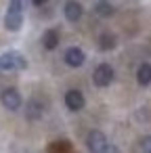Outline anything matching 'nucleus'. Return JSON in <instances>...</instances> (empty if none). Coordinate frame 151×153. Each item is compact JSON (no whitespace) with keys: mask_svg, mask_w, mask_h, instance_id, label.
Instances as JSON below:
<instances>
[{"mask_svg":"<svg viewBox=\"0 0 151 153\" xmlns=\"http://www.w3.org/2000/svg\"><path fill=\"white\" fill-rule=\"evenodd\" d=\"M23 25V0H11L4 15V27L9 32H19Z\"/></svg>","mask_w":151,"mask_h":153,"instance_id":"1","label":"nucleus"},{"mask_svg":"<svg viewBox=\"0 0 151 153\" xmlns=\"http://www.w3.org/2000/svg\"><path fill=\"white\" fill-rule=\"evenodd\" d=\"M25 67H28V59L17 51H9L0 55V69L2 71H23Z\"/></svg>","mask_w":151,"mask_h":153,"instance_id":"2","label":"nucleus"},{"mask_svg":"<svg viewBox=\"0 0 151 153\" xmlns=\"http://www.w3.org/2000/svg\"><path fill=\"white\" fill-rule=\"evenodd\" d=\"M113 76H115L113 67H111L109 63H101V65H97L94 71H92V82H94V86L105 88V86H109V84L113 82Z\"/></svg>","mask_w":151,"mask_h":153,"instance_id":"3","label":"nucleus"},{"mask_svg":"<svg viewBox=\"0 0 151 153\" xmlns=\"http://www.w3.org/2000/svg\"><path fill=\"white\" fill-rule=\"evenodd\" d=\"M0 103H2L9 111H17V109L21 107L23 99H21L19 90H15V88H7V90H2V94H0Z\"/></svg>","mask_w":151,"mask_h":153,"instance_id":"4","label":"nucleus"},{"mask_svg":"<svg viewBox=\"0 0 151 153\" xmlns=\"http://www.w3.org/2000/svg\"><path fill=\"white\" fill-rule=\"evenodd\" d=\"M86 147H88L90 153H101V151L107 147V136H105L101 130H92V132H88V136H86Z\"/></svg>","mask_w":151,"mask_h":153,"instance_id":"5","label":"nucleus"},{"mask_svg":"<svg viewBox=\"0 0 151 153\" xmlns=\"http://www.w3.org/2000/svg\"><path fill=\"white\" fill-rule=\"evenodd\" d=\"M63 59H65V63H67L69 67H80V65H84L86 55H84L82 48H78V46H69V48L65 51Z\"/></svg>","mask_w":151,"mask_h":153,"instance_id":"6","label":"nucleus"},{"mask_svg":"<svg viewBox=\"0 0 151 153\" xmlns=\"http://www.w3.org/2000/svg\"><path fill=\"white\" fill-rule=\"evenodd\" d=\"M82 13H84V9H82V4L78 2V0H67L65 7H63V15H65V19L71 21V23L80 21V19H82Z\"/></svg>","mask_w":151,"mask_h":153,"instance_id":"7","label":"nucleus"},{"mask_svg":"<svg viewBox=\"0 0 151 153\" xmlns=\"http://www.w3.org/2000/svg\"><path fill=\"white\" fill-rule=\"evenodd\" d=\"M84 94L80 92V90H67L65 92V107L69 109V111H80V109H84Z\"/></svg>","mask_w":151,"mask_h":153,"instance_id":"8","label":"nucleus"},{"mask_svg":"<svg viewBox=\"0 0 151 153\" xmlns=\"http://www.w3.org/2000/svg\"><path fill=\"white\" fill-rule=\"evenodd\" d=\"M42 46L46 51H55L59 46V32L57 30H46L42 36Z\"/></svg>","mask_w":151,"mask_h":153,"instance_id":"9","label":"nucleus"},{"mask_svg":"<svg viewBox=\"0 0 151 153\" xmlns=\"http://www.w3.org/2000/svg\"><path fill=\"white\" fill-rule=\"evenodd\" d=\"M136 82L141 86H149L151 84V63H141L136 69Z\"/></svg>","mask_w":151,"mask_h":153,"instance_id":"10","label":"nucleus"},{"mask_svg":"<svg viewBox=\"0 0 151 153\" xmlns=\"http://www.w3.org/2000/svg\"><path fill=\"white\" fill-rule=\"evenodd\" d=\"M115 44H118V40L111 32H103L99 36V48L101 51H111V48H115Z\"/></svg>","mask_w":151,"mask_h":153,"instance_id":"11","label":"nucleus"},{"mask_svg":"<svg viewBox=\"0 0 151 153\" xmlns=\"http://www.w3.org/2000/svg\"><path fill=\"white\" fill-rule=\"evenodd\" d=\"M113 4L109 2V0H99V2L94 4V13L99 15V17H111L113 15Z\"/></svg>","mask_w":151,"mask_h":153,"instance_id":"12","label":"nucleus"},{"mask_svg":"<svg viewBox=\"0 0 151 153\" xmlns=\"http://www.w3.org/2000/svg\"><path fill=\"white\" fill-rule=\"evenodd\" d=\"M42 117V103L32 99L28 103V120H40Z\"/></svg>","mask_w":151,"mask_h":153,"instance_id":"13","label":"nucleus"},{"mask_svg":"<svg viewBox=\"0 0 151 153\" xmlns=\"http://www.w3.org/2000/svg\"><path fill=\"white\" fill-rule=\"evenodd\" d=\"M141 147H143L145 153H151V136H145V138L141 140Z\"/></svg>","mask_w":151,"mask_h":153,"instance_id":"14","label":"nucleus"},{"mask_svg":"<svg viewBox=\"0 0 151 153\" xmlns=\"http://www.w3.org/2000/svg\"><path fill=\"white\" fill-rule=\"evenodd\" d=\"M101 153H120V149H118L115 145H109V143H107V147H105Z\"/></svg>","mask_w":151,"mask_h":153,"instance_id":"15","label":"nucleus"},{"mask_svg":"<svg viewBox=\"0 0 151 153\" xmlns=\"http://www.w3.org/2000/svg\"><path fill=\"white\" fill-rule=\"evenodd\" d=\"M32 2H34L36 7H42V4H46V2H48V0H32Z\"/></svg>","mask_w":151,"mask_h":153,"instance_id":"16","label":"nucleus"}]
</instances>
